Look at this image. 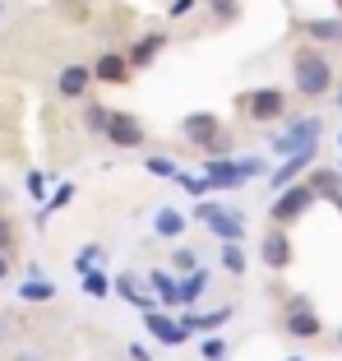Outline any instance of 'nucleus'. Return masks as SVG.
<instances>
[{"label":"nucleus","mask_w":342,"mask_h":361,"mask_svg":"<svg viewBox=\"0 0 342 361\" xmlns=\"http://www.w3.org/2000/svg\"><path fill=\"white\" fill-rule=\"evenodd\" d=\"M291 75H296V88L305 97H319V93H329V84H333V70H329V61H324L315 47H305V51H296V61H291Z\"/></svg>","instance_id":"obj_1"},{"label":"nucleus","mask_w":342,"mask_h":361,"mask_svg":"<svg viewBox=\"0 0 342 361\" xmlns=\"http://www.w3.org/2000/svg\"><path fill=\"white\" fill-rule=\"evenodd\" d=\"M185 139L190 144H199V149H208L213 158H222L227 149H232V135H222V126H217V116H185Z\"/></svg>","instance_id":"obj_2"},{"label":"nucleus","mask_w":342,"mask_h":361,"mask_svg":"<svg viewBox=\"0 0 342 361\" xmlns=\"http://www.w3.org/2000/svg\"><path fill=\"white\" fill-rule=\"evenodd\" d=\"M310 204H315V190H310V185H291V190L273 204V218H278V223H291V218H300Z\"/></svg>","instance_id":"obj_3"},{"label":"nucleus","mask_w":342,"mask_h":361,"mask_svg":"<svg viewBox=\"0 0 342 361\" xmlns=\"http://www.w3.org/2000/svg\"><path fill=\"white\" fill-rule=\"evenodd\" d=\"M107 139L120 144V149H134V144L144 139V126L134 116H125V111H111V116H107Z\"/></svg>","instance_id":"obj_4"},{"label":"nucleus","mask_w":342,"mask_h":361,"mask_svg":"<svg viewBox=\"0 0 342 361\" xmlns=\"http://www.w3.org/2000/svg\"><path fill=\"white\" fill-rule=\"evenodd\" d=\"M282 106H287V97L278 93V88H259V93H250L246 97V111L255 121H273V116H282Z\"/></svg>","instance_id":"obj_5"},{"label":"nucleus","mask_w":342,"mask_h":361,"mask_svg":"<svg viewBox=\"0 0 342 361\" xmlns=\"http://www.w3.org/2000/svg\"><path fill=\"white\" fill-rule=\"evenodd\" d=\"M199 218H203L208 227H213V232L222 236V241H241V236H246V227H241V218H232V213L213 209V204H203V209H199Z\"/></svg>","instance_id":"obj_6"},{"label":"nucleus","mask_w":342,"mask_h":361,"mask_svg":"<svg viewBox=\"0 0 342 361\" xmlns=\"http://www.w3.org/2000/svg\"><path fill=\"white\" fill-rule=\"evenodd\" d=\"M287 334H296V338H315V334H319V319H315V310L305 306V301H296V306H291Z\"/></svg>","instance_id":"obj_7"},{"label":"nucleus","mask_w":342,"mask_h":361,"mask_svg":"<svg viewBox=\"0 0 342 361\" xmlns=\"http://www.w3.org/2000/svg\"><path fill=\"white\" fill-rule=\"evenodd\" d=\"M264 264L268 269H287L291 264V241L282 232H268L264 236Z\"/></svg>","instance_id":"obj_8"},{"label":"nucleus","mask_w":342,"mask_h":361,"mask_svg":"<svg viewBox=\"0 0 342 361\" xmlns=\"http://www.w3.org/2000/svg\"><path fill=\"white\" fill-rule=\"evenodd\" d=\"M315 130H319V121H296V126H291L287 135L278 139V149H282V153H296V149H305V144H315Z\"/></svg>","instance_id":"obj_9"},{"label":"nucleus","mask_w":342,"mask_h":361,"mask_svg":"<svg viewBox=\"0 0 342 361\" xmlns=\"http://www.w3.org/2000/svg\"><path fill=\"white\" fill-rule=\"evenodd\" d=\"M203 171H208V176H203V180H208V185H227V190L246 180V176H241V167H236V162H227V158H213V162H208V167H203Z\"/></svg>","instance_id":"obj_10"},{"label":"nucleus","mask_w":342,"mask_h":361,"mask_svg":"<svg viewBox=\"0 0 342 361\" xmlns=\"http://www.w3.org/2000/svg\"><path fill=\"white\" fill-rule=\"evenodd\" d=\"M148 329L158 343H167V348H176V343L185 338V324H171L167 315H158V310H148Z\"/></svg>","instance_id":"obj_11"},{"label":"nucleus","mask_w":342,"mask_h":361,"mask_svg":"<svg viewBox=\"0 0 342 361\" xmlns=\"http://www.w3.org/2000/svg\"><path fill=\"white\" fill-rule=\"evenodd\" d=\"M84 93H88V70L84 65L61 70V97H84Z\"/></svg>","instance_id":"obj_12"},{"label":"nucleus","mask_w":342,"mask_h":361,"mask_svg":"<svg viewBox=\"0 0 342 361\" xmlns=\"http://www.w3.org/2000/svg\"><path fill=\"white\" fill-rule=\"evenodd\" d=\"M125 75H129L125 56H102V61H97V79H102V84H125Z\"/></svg>","instance_id":"obj_13"},{"label":"nucleus","mask_w":342,"mask_h":361,"mask_svg":"<svg viewBox=\"0 0 342 361\" xmlns=\"http://www.w3.org/2000/svg\"><path fill=\"white\" fill-rule=\"evenodd\" d=\"M310 158H315V144H305V149H296V158H291L287 167H282L278 176H273V185H278V190H282V185H291V180H296V171L305 167V162H310Z\"/></svg>","instance_id":"obj_14"},{"label":"nucleus","mask_w":342,"mask_h":361,"mask_svg":"<svg viewBox=\"0 0 342 361\" xmlns=\"http://www.w3.org/2000/svg\"><path fill=\"white\" fill-rule=\"evenodd\" d=\"M227 319H232V310H208V315H185V334H190V329H222V324H227Z\"/></svg>","instance_id":"obj_15"},{"label":"nucleus","mask_w":342,"mask_h":361,"mask_svg":"<svg viewBox=\"0 0 342 361\" xmlns=\"http://www.w3.org/2000/svg\"><path fill=\"white\" fill-rule=\"evenodd\" d=\"M203 287H208V278H203L199 269H190V278H181V283H176V301H199Z\"/></svg>","instance_id":"obj_16"},{"label":"nucleus","mask_w":342,"mask_h":361,"mask_svg":"<svg viewBox=\"0 0 342 361\" xmlns=\"http://www.w3.org/2000/svg\"><path fill=\"white\" fill-rule=\"evenodd\" d=\"M181 227H185V218L176 209H162L158 218H153V232L158 236H181Z\"/></svg>","instance_id":"obj_17"},{"label":"nucleus","mask_w":342,"mask_h":361,"mask_svg":"<svg viewBox=\"0 0 342 361\" xmlns=\"http://www.w3.org/2000/svg\"><path fill=\"white\" fill-rule=\"evenodd\" d=\"M162 51V32H153V37H144L139 47H134V56H129V65H153V56Z\"/></svg>","instance_id":"obj_18"},{"label":"nucleus","mask_w":342,"mask_h":361,"mask_svg":"<svg viewBox=\"0 0 342 361\" xmlns=\"http://www.w3.org/2000/svg\"><path fill=\"white\" fill-rule=\"evenodd\" d=\"M305 28H310V37H319V42H338V37H342V23L338 19H310Z\"/></svg>","instance_id":"obj_19"},{"label":"nucleus","mask_w":342,"mask_h":361,"mask_svg":"<svg viewBox=\"0 0 342 361\" xmlns=\"http://www.w3.org/2000/svg\"><path fill=\"white\" fill-rule=\"evenodd\" d=\"M153 287H158V297L162 301H176V278L167 274V269H153V278H148Z\"/></svg>","instance_id":"obj_20"},{"label":"nucleus","mask_w":342,"mask_h":361,"mask_svg":"<svg viewBox=\"0 0 342 361\" xmlns=\"http://www.w3.org/2000/svg\"><path fill=\"white\" fill-rule=\"evenodd\" d=\"M310 190L315 195H329V200H342V185H338V176H333V171H319Z\"/></svg>","instance_id":"obj_21"},{"label":"nucleus","mask_w":342,"mask_h":361,"mask_svg":"<svg viewBox=\"0 0 342 361\" xmlns=\"http://www.w3.org/2000/svg\"><path fill=\"white\" fill-rule=\"evenodd\" d=\"M222 264L232 269V274H241V269H246V255L236 250V241H227V245H222Z\"/></svg>","instance_id":"obj_22"},{"label":"nucleus","mask_w":342,"mask_h":361,"mask_svg":"<svg viewBox=\"0 0 342 361\" xmlns=\"http://www.w3.org/2000/svg\"><path fill=\"white\" fill-rule=\"evenodd\" d=\"M51 292H56V287L46 283V278H42V283H28V287H23V297H28V301H37V297L46 301V297H51Z\"/></svg>","instance_id":"obj_23"},{"label":"nucleus","mask_w":342,"mask_h":361,"mask_svg":"<svg viewBox=\"0 0 342 361\" xmlns=\"http://www.w3.org/2000/svg\"><path fill=\"white\" fill-rule=\"evenodd\" d=\"M171 264L181 269V274H190V269L199 264V259H194V250H185V245H181V250H176V255H171Z\"/></svg>","instance_id":"obj_24"},{"label":"nucleus","mask_w":342,"mask_h":361,"mask_svg":"<svg viewBox=\"0 0 342 361\" xmlns=\"http://www.w3.org/2000/svg\"><path fill=\"white\" fill-rule=\"evenodd\" d=\"M148 171L153 176H176V162L171 158H148Z\"/></svg>","instance_id":"obj_25"},{"label":"nucleus","mask_w":342,"mask_h":361,"mask_svg":"<svg viewBox=\"0 0 342 361\" xmlns=\"http://www.w3.org/2000/svg\"><path fill=\"white\" fill-rule=\"evenodd\" d=\"M84 287H88V297H107V278H102V274H88Z\"/></svg>","instance_id":"obj_26"},{"label":"nucleus","mask_w":342,"mask_h":361,"mask_svg":"<svg viewBox=\"0 0 342 361\" xmlns=\"http://www.w3.org/2000/svg\"><path fill=\"white\" fill-rule=\"evenodd\" d=\"M116 287H120V297H129V301H139V306H144V297H139V287H134V278H116Z\"/></svg>","instance_id":"obj_27"},{"label":"nucleus","mask_w":342,"mask_h":361,"mask_svg":"<svg viewBox=\"0 0 342 361\" xmlns=\"http://www.w3.org/2000/svg\"><path fill=\"white\" fill-rule=\"evenodd\" d=\"M88 130H107V111L102 106H88Z\"/></svg>","instance_id":"obj_28"},{"label":"nucleus","mask_w":342,"mask_h":361,"mask_svg":"<svg viewBox=\"0 0 342 361\" xmlns=\"http://www.w3.org/2000/svg\"><path fill=\"white\" fill-rule=\"evenodd\" d=\"M203 357H208V361H222V343L208 338V343H203Z\"/></svg>","instance_id":"obj_29"},{"label":"nucleus","mask_w":342,"mask_h":361,"mask_svg":"<svg viewBox=\"0 0 342 361\" xmlns=\"http://www.w3.org/2000/svg\"><path fill=\"white\" fill-rule=\"evenodd\" d=\"M10 241H14V232H10V223L0 218V250H10Z\"/></svg>","instance_id":"obj_30"},{"label":"nucleus","mask_w":342,"mask_h":361,"mask_svg":"<svg viewBox=\"0 0 342 361\" xmlns=\"http://www.w3.org/2000/svg\"><path fill=\"white\" fill-rule=\"evenodd\" d=\"M129 357H134V361H153V357H148V348H144V343H134V348H129Z\"/></svg>","instance_id":"obj_31"},{"label":"nucleus","mask_w":342,"mask_h":361,"mask_svg":"<svg viewBox=\"0 0 342 361\" xmlns=\"http://www.w3.org/2000/svg\"><path fill=\"white\" fill-rule=\"evenodd\" d=\"M185 10H194V0H171V14H185Z\"/></svg>","instance_id":"obj_32"},{"label":"nucleus","mask_w":342,"mask_h":361,"mask_svg":"<svg viewBox=\"0 0 342 361\" xmlns=\"http://www.w3.org/2000/svg\"><path fill=\"white\" fill-rule=\"evenodd\" d=\"M5 274H10V250H0V283H5Z\"/></svg>","instance_id":"obj_33"},{"label":"nucleus","mask_w":342,"mask_h":361,"mask_svg":"<svg viewBox=\"0 0 342 361\" xmlns=\"http://www.w3.org/2000/svg\"><path fill=\"white\" fill-rule=\"evenodd\" d=\"M213 10H217V14H232L236 5H232V0H213Z\"/></svg>","instance_id":"obj_34"},{"label":"nucleus","mask_w":342,"mask_h":361,"mask_svg":"<svg viewBox=\"0 0 342 361\" xmlns=\"http://www.w3.org/2000/svg\"><path fill=\"white\" fill-rule=\"evenodd\" d=\"M14 361H46V357H42V352H19Z\"/></svg>","instance_id":"obj_35"},{"label":"nucleus","mask_w":342,"mask_h":361,"mask_svg":"<svg viewBox=\"0 0 342 361\" xmlns=\"http://www.w3.org/2000/svg\"><path fill=\"white\" fill-rule=\"evenodd\" d=\"M5 334H10V324H5V319H0V338H5Z\"/></svg>","instance_id":"obj_36"},{"label":"nucleus","mask_w":342,"mask_h":361,"mask_svg":"<svg viewBox=\"0 0 342 361\" xmlns=\"http://www.w3.org/2000/svg\"><path fill=\"white\" fill-rule=\"evenodd\" d=\"M338 343H342V334H338Z\"/></svg>","instance_id":"obj_37"},{"label":"nucleus","mask_w":342,"mask_h":361,"mask_svg":"<svg viewBox=\"0 0 342 361\" xmlns=\"http://www.w3.org/2000/svg\"><path fill=\"white\" fill-rule=\"evenodd\" d=\"M338 5H342V0H338Z\"/></svg>","instance_id":"obj_38"},{"label":"nucleus","mask_w":342,"mask_h":361,"mask_svg":"<svg viewBox=\"0 0 342 361\" xmlns=\"http://www.w3.org/2000/svg\"><path fill=\"white\" fill-rule=\"evenodd\" d=\"M338 204H342V200H338Z\"/></svg>","instance_id":"obj_39"}]
</instances>
